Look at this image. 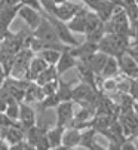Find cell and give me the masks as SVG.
<instances>
[{"mask_svg":"<svg viewBox=\"0 0 138 150\" xmlns=\"http://www.w3.org/2000/svg\"><path fill=\"white\" fill-rule=\"evenodd\" d=\"M24 150H36V147H34V146H31V144H28V143H25Z\"/></svg>","mask_w":138,"mask_h":150,"instance_id":"cell-38","label":"cell"},{"mask_svg":"<svg viewBox=\"0 0 138 150\" xmlns=\"http://www.w3.org/2000/svg\"><path fill=\"white\" fill-rule=\"evenodd\" d=\"M61 144L65 147H77L80 144V131L73 126H65Z\"/></svg>","mask_w":138,"mask_h":150,"instance_id":"cell-13","label":"cell"},{"mask_svg":"<svg viewBox=\"0 0 138 150\" xmlns=\"http://www.w3.org/2000/svg\"><path fill=\"white\" fill-rule=\"evenodd\" d=\"M54 2H55V5H57V6H59V5H62V3L68 2V0H54Z\"/></svg>","mask_w":138,"mask_h":150,"instance_id":"cell-40","label":"cell"},{"mask_svg":"<svg viewBox=\"0 0 138 150\" xmlns=\"http://www.w3.org/2000/svg\"><path fill=\"white\" fill-rule=\"evenodd\" d=\"M82 2H85V5H86L92 12H97V9L103 5L104 0H82Z\"/></svg>","mask_w":138,"mask_h":150,"instance_id":"cell-29","label":"cell"},{"mask_svg":"<svg viewBox=\"0 0 138 150\" xmlns=\"http://www.w3.org/2000/svg\"><path fill=\"white\" fill-rule=\"evenodd\" d=\"M24 146H25V141H21V143L8 146V150H24Z\"/></svg>","mask_w":138,"mask_h":150,"instance_id":"cell-32","label":"cell"},{"mask_svg":"<svg viewBox=\"0 0 138 150\" xmlns=\"http://www.w3.org/2000/svg\"><path fill=\"white\" fill-rule=\"evenodd\" d=\"M59 100V103L62 101H71L73 100V88H71V83H67V82H62L59 79V86H58V91L55 94Z\"/></svg>","mask_w":138,"mask_h":150,"instance_id":"cell-19","label":"cell"},{"mask_svg":"<svg viewBox=\"0 0 138 150\" xmlns=\"http://www.w3.org/2000/svg\"><path fill=\"white\" fill-rule=\"evenodd\" d=\"M119 71V62H117V58H114V57H108L107 62H105V66L101 71L100 76H103L104 79H111V77H116Z\"/></svg>","mask_w":138,"mask_h":150,"instance_id":"cell-18","label":"cell"},{"mask_svg":"<svg viewBox=\"0 0 138 150\" xmlns=\"http://www.w3.org/2000/svg\"><path fill=\"white\" fill-rule=\"evenodd\" d=\"M3 82H5V79H0V88H2V85H3Z\"/></svg>","mask_w":138,"mask_h":150,"instance_id":"cell-41","label":"cell"},{"mask_svg":"<svg viewBox=\"0 0 138 150\" xmlns=\"http://www.w3.org/2000/svg\"><path fill=\"white\" fill-rule=\"evenodd\" d=\"M88 9L86 8H82L76 16L73 19H70L67 23L68 28H70L71 33H79V34H85V27H86V15H88Z\"/></svg>","mask_w":138,"mask_h":150,"instance_id":"cell-12","label":"cell"},{"mask_svg":"<svg viewBox=\"0 0 138 150\" xmlns=\"http://www.w3.org/2000/svg\"><path fill=\"white\" fill-rule=\"evenodd\" d=\"M64 129H65L64 126H58V125H55L54 128H49V129H48V134H46V135H48V140H49V144H51L52 149L61 146Z\"/></svg>","mask_w":138,"mask_h":150,"instance_id":"cell-17","label":"cell"},{"mask_svg":"<svg viewBox=\"0 0 138 150\" xmlns=\"http://www.w3.org/2000/svg\"><path fill=\"white\" fill-rule=\"evenodd\" d=\"M114 11H116V5H114L113 2H110V0H104L103 5L97 9V15L98 18L103 21V23H108V21L111 19V16L114 15Z\"/></svg>","mask_w":138,"mask_h":150,"instance_id":"cell-15","label":"cell"},{"mask_svg":"<svg viewBox=\"0 0 138 150\" xmlns=\"http://www.w3.org/2000/svg\"><path fill=\"white\" fill-rule=\"evenodd\" d=\"M120 147H122V150H138L137 146H135V143H132V141H129V140H126Z\"/></svg>","mask_w":138,"mask_h":150,"instance_id":"cell-31","label":"cell"},{"mask_svg":"<svg viewBox=\"0 0 138 150\" xmlns=\"http://www.w3.org/2000/svg\"><path fill=\"white\" fill-rule=\"evenodd\" d=\"M6 107H8V100H6V98H2V97H0V113H5Z\"/></svg>","mask_w":138,"mask_h":150,"instance_id":"cell-35","label":"cell"},{"mask_svg":"<svg viewBox=\"0 0 138 150\" xmlns=\"http://www.w3.org/2000/svg\"><path fill=\"white\" fill-rule=\"evenodd\" d=\"M134 113H135V116H137V119H138V103L134 104Z\"/></svg>","mask_w":138,"mask_h":150,"instance_id":"cell-39","label":"cell"},{"mask_svg":"<svg viewBox=\"0 0 138 150\" xmlns=\"http://www.w3.org/2000/svg\"><path fill=\"white\" fill-rule=\"evenodd\" d=\"M58 86H59V79L52 80V82H49V83L43 85V86H42V91H43L45 97H48V95H54V94H57Z\"/></svg>","mask_w":138,"mask_h":150,"instance_id":"cell-26","label":"cell"},{"mask_svg":"<svg viewBox=\"0 0 138 150\" xmlns=\"http://www.w3.org/2000/svg\"><path fill=\"white\" fill-rule=\"evenodd\" d=\"M135 146H137V149H138V141H137V143H135Z\"/></svg>","mask_w":138,"mask_h":150,"instance_id":"cell-42","label":"cell"},{"mask_svg":"<svg viewBox=\"0 0 138 150\" xmlns=\"http://www.w3.org/2000/svg\"><path fill=\"white\" fill-rule=\"evenodd\" d=\"M82 8H83V6H80V5H77V3H71L70 0H68V2H65V3H62V5H59V6L57 8V12H55V15H52V16L58 18L59 21H62V23H68L70 19H73V18L76 16V13H77Z\"/></svg>","mask_w":138,"mask_h":150,"instance_id":"cell-8","label":"cell"},{"mask_svg":"<svg viewBox=\"0 0 138 150\" xmlns=\"http://www.w3.org/2000/svg\"><path fill=\"white\" fill-rule=\"evenodd\" d=\"M8 77V74H6V71H5V67L0 64V79H6Z\"/></svg>","mask_w":138,"mask_h":150,"instance_id":"cell-36","label":"cell"},{"mask_svg":"<svg viewBox=\"0 0 138 150\" xmlns=\"http://www.w3.org/2000/svg\"><path fill=\"white\" fill-rule=\"evenodd\" d=\"M107 59H108V55L98 51V52H95L94 55H92L91 58H88L86 62L91 66V69L94 70V73L97 76H100L101 71H103V69H104V66H105V62H107Z\"/></svg>","mask_w":138,"mask_h":150,"instance_id":"cell-14","label":"cell"},{"mask_svg":"<svg viewBox=\"0 0 138 150\" xmlns=\"http://www.w3.org/2000/svg\"><path fill=\"white\" fill-rule=\"evenodd\" d=\"M119 70L123 73V76L131 77V79H137L138 77V64L137 61L128 54H123L119 58Z\"/></svg>","mask_w":138,"mask_h":150,"instance_id":"cell-9","label":"cell"},{"mask_svg":"<svg viewBox=\"0 0 138 150\" xmlns=\"http://www.w3.org/2000/svg\"><path fill=\"white\" fill-rule=\"evenodd\" d=\"M88 150H107V149H105L104 146H101L100 143H97V141H95V143H92V144L89 146V149H88Z\"/></svg>","mask_w":138,"mask_h":150,"instance_id":"cell-34","label":"cell"},{"mask_svg":"<svg viewBox=\"0 0 138 150\" xmlns=\"http://www.w3.org/2000/svg\"><path fill=\"white\" fill-rule=\"evenodd\" d=\"M33 36L37 40L43 42V43H61L57 33H55V30H54V27H52V24L48 21L46 16L42 18L39 27L33 31Z\"/></svg>","mask_w":138,"mask_h":150,"instance_id":"cell-2","label":"cell"},{"mask_svg":"<svg viewBox=\"0 0 138 150\" xmlns=\"http://www.w3.org/2000/svg\"><path fill=\"white\" fill-rule=\"evenodd\" d=\"M39 2H40V6L45 15H55L58 6L55 5L54 0H39Z\"/></svg>","mask_w":138,"mask_h":150,"instance_id":"cell-25","label":"cell"},{"mask_svg":"<svg viewBox=\"0 0 138 150\" xmlns=\"http://www.w3.org/2000/svg\"><path fill=\"white\" fill-rule=\"evenodd\" d=\"M122 144H119V143H114V141H108V147H107V150H122V147H120Z\"/></svg>","mask_w":138,"mask_h":150,"instance_id":"cell-33","label":"cell"},{"mask_svg":"<svg viewBox=\"0 0 138 150\" xmlns=\"http://www.w3.org/2000/svg\"><path fill=\"white\" fill-rule=\"evenodd\" d=\"M104 23L98 18V15L95 13V12H92V11H89L88 12V15H86V27H85V36L86 34H89V33H92L94 30H97L98 27H101Z\"/></svg>","mask_w":138,"mask_h":150,"instance_id":"cell-20","label":"cell"},{"mask_svg":"<svg viewBox=\"0 0 138 150\" xmlns=\"http://www.w3.org/2000/svg\"><path fill=\"white\" fill-rule=\"evenodd\" d=\"M36 112L30 104H19V117H18V125L22 128L24 131H27L30 126L36 125Z\"/></svg>","mask_w":138,"mask_h":150,"instance_id":"cell-7","label":"cell"},{"mask_svg":"<svg viewBox=\"0 0 138 150\" xmlns=\"http://www.w3.org/2000/svg\"><path fill=\"white\" fill-rule=\"evenodd\" d=\"M101 88H103L104 91H107V92H108V91H116V89H117V80L114 79V77H111V79H104Z\"/></svg>","mask_w":138,"mask_h":150,"instance_id":"cell-28","label":"cell"},{"mask_svg":"<svg viewBox=\"0 0 138 150\" xmlns=\"http://www.w3.org/2000/svg\"><path fill=\"white\" fill-rule=\"evenodd\" d=\"M57 79H59V74H58V71H57V69H55V66H49L46 70H43L37 77H36V83L39 85V86H43V85H46V83H49V82H52V80H57Z\"/></svg>","mask_w":138,"mask_h":150,"instance_id":"cell-16","label":"cell"},{"mask_svg":"<svg viewBox=\"0 0 138 150\" xmlns=\"http://www.w3.org/2000/svg\"><path fill=\"white\" fill-rule=\"evenodd\" d=\"M18 16L27 24L28 30H31V31H34V30L39 27L40 21H42V18H43L42 12H39V11H36V9H33V8H30V6H25V5H21V6H19V9H18Z\"/></svg>","mask_w":138,"mask_h":150,"instance_id":"cell-3","label":"cell"},{"mask_svg":"<svg viewBox=\"0 0 138 150\" xmlns=\"http://www.w3.org/2000/svg\"><path fill=\"white\" fill-rule=\"evenodd\" d=\"M58 104H59V100H58V97L54 94V95L45 97L42 101H39V109H40L42 112H46L48 109H55Z\"/></svg>","mask_w":138,"mask_h":150,"instance_id":"cell-24","label":"cell"},{"mask_svg":"<svg viewBox=\"0 0 138 150\" xmlns=\"http://www.w3.org/2000/svg\"><path fill=\"white\" fill-rule=\"evenodd\" d=\"M97 134H98V132H97L92 126H89V128H86V129L80 131V144H79V146L89 149V146H91L92 143H95V135H97Z\"/></svg>","mask_w":138,"mask_h":150,"instance_id":"cell-21","label":"cell"},{"mask_svg":"<svg viewBox=\"0 0 138 150\" xmlns=\"http://www.w3.org/2000/svg\"><path fill=\"white\" fill-rule=\"evenodd\" d=\"M76 69H77V73H79V79L82 83H86L89 85L91 88L97 89V74L94 73V70L91 69V66L86 62V61H79L77 59V64H76Z\"/></svg>","mask_w":138,"mask_h":150,"instance_id":"cell-6","label":"cell"},{"mask_svg":"<svg viewBox=\"0 0 138 150\" xmlns=\"http://www.w3.org/2000/svg\"><path fill=\"white\" fill-rule=\"evenodd\" d=\"M19 2H21V5H25V6H30V8L39 11V12H43L39 0H19Z\"/></svg>","mask_w":138,"mask_h":150,"instance_id":"cell-30","label":"cell"},{"mask_svg":"<svg viewBox=\"0 0 138 150\" xmlns=\"http://www.w3.org/2000/svg\"><path fill=\"white\" fill-rule=\"evenodd\" d=\"M19 101L13 100V98H9L8 100V107L5 110V115L12 120V122H18V117H19Z\"/></svg>","mask_w":138,"mask_h":150,"instance_id":"cell-22","label":"cell"},{"mask_svg":"<svg viewBox=\"0 0 138 150\" xmlns=\"http://www.w3.org/2000/svg\"><path fill=\"white\" fill-rule=\"evenodd\" d=\"M43 16L48 18V21L52 24V27H54V30H55V33H57V36H58V39H59V42L62 45L74 48V46H77L80 43V42L73 36V33L70 31L67 23H62V21H59L58 18H55L52 15H43Z\"/></svg>","mask_w":138,"mask_h":150,"instance_id":"cell-1","label":"cell"},{"mask_svg":"<svg viewBox=\"0 0 138 150\" xmlns=\"http://www.w3.org/2000/svg\"><path fill=\"white\" fill-rule=\"evenodd\" d=\"M46 134H48V132H46ZM46 134L40 135L39 140L36 141V144H34L36 150H52V147L49 144V140H48V135H46Z\"/></svg>","mask_w":138,"mask_h":150,"instance_id":"cell-27","label":"cell"},{"mask_svg":"<svg viewBox=\"0 0 138 150\" xmlns=\"http://www.w3.org/2000/svg\"><path fill=\"white\" fill-rule=\"evenodd\" d=\"M52 150H76V147H65V146H59V147H55V149H52Z\"/></svg>","mask_w":138,"mask_h":150,"instance_id":"cell-37","label":"cell"},{"mask_svg":"<svg viewBox=\"0 0 138 150\" xmlns=\"http://www.w3.org/2000/svg\"><path fill=\"white\" fill-rule=\"evenodd\" d=\"M57 112V125L58 126H68L74 116V109H73V101H62L55 107Z\"/></svg>","mask_w":138,"mask_h":150,"instance_id":"cell-4","label":"cell"},{"mask_svg":"<svg viewBox=\"0 0 138 150\" xmlns=\"http://www.w3.org/2000/svg\"><path fill=\"white\" fill-rule=\"evenodd\" d=\"M70 52H71V55H73L76 59H79V61H86L88 58H91L95 52H98V43H95V42L85 40L83 43H79L77 46L70 48Z\"/></svg>","mask_w":138,"mask_h":150,"instance_id":"cell-5","label":"cell"},{"mask_svg":"<svg viewBox=\"0 0 138 150\" xmlns=\"http://www.w3.org/2000/svg\"><path fill=\"white\" fill-rule=\"evenodd\" d=\"M49 66H48V62H46L40 55H34L30 61V66H28V70H27V74H25V80L28 82H34L36 77L43 71L46 70Z\"/></svg>","mask_w":138,"mask_h":150,"instance_id":"cell-11","label":"cell"},{"mask_svg":"<svg viewBox=\"0 0 138 150\" xmlns=\"http://www.w3.org/2000/svg\"><path fill=\"white\" fill-rule=\"evenodd\" d=\"M62 51H57V49H43L39 52V55L48 62V66H55L59 59V55H61Z\"/></svg>","mask_w":138,"mask_h":150,"instance_id":"cell-23","label":"cell"},{"mask_svg":"<svg viewBox=\"0 0 138 150\" xmlns=\"http://www.w3.org/2000/svg\"><path fill=\"white\" fill-rule=\"evenodd\" d=\"M76 64H77V59H76V58L71 55L70 48H65V49L61 52L58 62L55 64V69H57L58 74L61 76V74H64L65 71H68V70L74 69V67H76Z\"/></svg>","mask_w":138,"mask_h":150,"instance_id":"cell-10","label":"cell"}]
</instances>
